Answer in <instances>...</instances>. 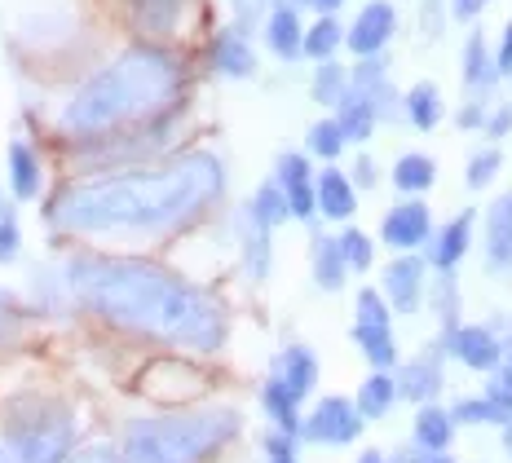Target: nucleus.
Returning a JSON list of instances; mask_svg holds the SVG:
<instances>
[{
	"instance_id": "f257e3e1",
	"label": "nucleus",
	"mask_w": 512,
	"mask_h": 463,
	"mask_svg": "<svg viewBox=\"0 0 512 463\" xmlns=\"http://www.w3.org/2000/svg\"><path fill=\"white\" fill-rule=\"evenodd\" d=\"M67 287L98 318L124 331L181 349L212 353L226 344V314L204 287L151 261L128 256H76L67 261Z\"/></svg>"
},
{
	"instance_id": "f03ea898",
	"label": "nucleus",
	"mask_w": 512,
	"mask_h": 463,
	"mask_svg": "<svg viewBox=\"0 0 512 463\" xmlns=\"http://www.w3.org/2000/svg\"><path fill=\"white\" fill-rule=\"evenodd\" d=\"M226 168L217 155L195 150L164 168L115 172L76 181L49 203V221L71 234H164L221 199Z\"/></svg>"
},
{
	"instance_id": "7ed1b4c3",
	"label": "nucleus",
	"mask_w": 512,
	"mask_h": 463,
	"mask_svg": "<svg viewBox=\"0 0 512 463\" xmlns=\"http://www.w3.org/2000/svg\"><path fill=\"white\" fill-rule=\"evenodd\" d=\"M177 93H181V62L173 53L151 45L128 49L67 102L62 128L80 137H102L111 128L137 124L146 115L173 106Z\"/></svg>"
},
{
	"instance_id": "20e7f679",
	"label": "nucleus",
	"mask_w": 512,
	"mask_h": 463,
	"mask_svg": "<svg viewBox=\"0 0 512 463\" xmlns=\"http://www.w3.org/2000/svg\"><path fill=\"white\" fill-rule=\"evenodd\" d=\"M239 424L243 419L234 406L133 419L124 428L120 459L124 463H204L239 433Z\"/></svg>"
},
{
	"instance_id": "39448f33",
	"label": "nucleus",
	"mask_w": 512,
	"mask_h": 463,
	"mask_svg": "<svg viewBox=\"0 0 512 463\" xmlns=\"http://www.w3.org/2000/svg\"><path fill=\"white\" fill-rule=\"evenodd\" d=\"M0 441L14 450L18 463H62L76 441V419L53 402H23L9 411Z\"/></svg>"
},
{
	"instance_id": "423d86ee",
	"label": "nucleus",
	"mask_w": 512,
	"mask_h": 463,
	"mask_svg": "<svg viewBox=\"0 0 512 463\" xmlns=\"http://www.w3.org/2000/svg\"><path fill=\"white\" fill-rule=\"evenodd\" d=\"M354 340L367 353V362L376 366H393L398 362V344H393V322H389V305L380 292L362 287L358 292V318H354Z\"/></svg>"
},
{
	"instance_id": "0eeeda50",
	"label": "nucleus",
	"mask_w": 512,
	"mask_h": 463,
	"mask_svg": "<svg viewBox=\"0 0 512 463\" xmlns=\"http://www.w3.org/2000/svg\"><path fill=\"white\" fill-rule=\"evenodd\" d=\"M301 433L318 446H349L362 433V415L349 397H323L314 406V415L301 424Z\"/></svg>"
},
{
	"instance_id": "6e6552de",
	"label": "nucleus",
	"mask_w": 512,
	"mask_h": 463,
	"mask_svg": "<svg viewBox=\"0 0 512 463\" xmlns=\"http://www.w3.org/2000/svg\"><path fill=\"white\" fill-rule=\"evenodd\" d=\"M393 27H398V14L384 0H371L362 5V14L354 18V27L345 31V45L358 53V58H376V53L393 40Z\"/></svg>"
},
{
	"instance_id": "1a4fd4ad",
	"label": "nucleus",
	"mask_w": 512,
	"mask_h": 463,
	"mask_svg": "<svg viewBox=\"0 0 512 463\" xmlns=\"http://www.w3.org/2000/svg\"><path fill=\"white\" fill-rule=\"evenodd\" d=\"M274 186L283 190L287 212H292L296 221H309L318 212V203H314V172H309V159L305 155H283Z\"/></svg>"
},
{
	"instance_id": "9d476101",
	"label": "nucleus",
	"mask_w": 512,
	"mask_h": 463,
	"mask_svg": "<svg viewBox=\"0 0 512 463\" xmlns=\"http://www.w3.org/2000/svg\"><path fill=\"white\" fill-rule=\"evenodd\" d=\"M384 296H389V314H415L424 300V261L402 256L384 269Z\"/></svg>"
},
{
	"instance_id": "9b49d317",
	"label": "nucleus",
	"mask_w": 512,
	"mask_h": 463,
	"mask_svg": "<svg viewBox=\"0 0 512 463\" xmlns=\"http://www.w3.org/2000/svg\"><path fill=\"white\" fill-rule=\"evenodd\" d=\"M380 234H384V243H389V247L411 252V247H420V243L433 239V217H429V208H424V203H415V199L398 203V208L384 217Z\"/></svg>"
},
{
	"instance_id": "f8f14e48",
	"label": "nucleus",
	"mask_w": 512,
	"mask_h": 463,
	"mask_svg": "<svg viewBox=\"0 0 512 463\" xmlns=\"http://www.w3.org/2000/svg\"><path fill=\"white\" fill-rule=\"evenodd\" d=\"M446 349H451L464 366H473V371H495V366L504 362V344H499L495 331H486V327L446 331Z\"/></svg>"
},
{
	"instance_id": "ddd939ff",
	"label": "nucleus",
	"mask_w": 512,
	"mask_h": 463,
	"mask_svg": "<svg viewBox=\"0 0 512 463\" xmlns=\"http://www.w3.org/2000/svg\"><path fill=\"white\" fill-rule=\"evenodd\" d=\"M486 265L495 278H512V190L486 212Z\"/></svg>"
},
{
	"instance_id": "4468645a",
	"label": "nucleus",
	"mask_w": 512,
	"mask_h": 463,
	"mask_svg": "<svg viewBox=\"0 0 512 463\" xmlns=\"http://www.w3.org/2000/svg\"><path fill=\"white\" fill-rule=\"evenodd\" d=\"M393 389H398V397H407V402L429 406V397H437V389H442V362H437V349L402 362V371L393 375Z\"/></svg>"
},
{
	"instance_id": "2eb2a0df",
	"label": "nucleus",
	"mask_w": 512,
	"mask_h": 463,
	"mask_svg": "<svg viewBox=\"0 0 512 463\" xmlns=\"http://www.w3.org/2000/svg\"><path fill=\"white\" fill-rule=\"evenodd\" d=\"M270 380H274V384H283V389L292 393L296 402H301V397L314 389V380H318V358L305 349V344H287L279 358H274Z\"/></svg>"
},
{
	"instance_id": "dca6fc26",
	"label": "nucleus",
	"mask_w": 512,
	"mask_h": 463,
	"mask_svg": "<svg viewBox=\"0 0 512 463\" xmlns=\"http://www.w3.org/2000/svg\"><path fill=\"white\" fill-rule=\"evenodd\" d=\"M186 5L190 0H128V18L146 36H173L186 18Z\"/></svg>"
},
{
	"instance_id": "f3484780",
	"label": "nucleus",
	"mask_w": 512,
	"mask_h": 463,
	"mask_svg": "<svg viewBox=\"0 0 512 463\" xmlns=\"http://www.w3.org/2000/svg\"><path fill=\"white\" fill-rule=\"evenodd\" d=\"M468 243H473V212H460V217L446 221L433 239L429 261L437 265V274H451V269L460 265V256L468 252Z\"/></svg>"
},
{
	"instance_id": "a211bd4d",
	"label": "nucleus",
	"mask_w": 512,
	"mask_h": 463,
	"mask_svg": "<svg viewBox=\"0 0 512 463\" xmlns=\"http://www.w3.org/2000/svg\"><path fill=\"white\" fill-rule=\"evenodd\" d=\"M314 203H318V212H323V217H332V221L354 217V208H358L354 181H349L340 168H323V177L314 181Z\"/></svg>"
},
{
	"instance_id": "6ab92c4d",
	"label": "nucleus",
	"mask_w": 512,
	"mask_h": 463,
	"mask_svg": "<svg viewBox=\"0 0 512 463\" xmlns=\"http://www.w3.org/2000/svg\"><path fill=\"white\" fill-rule=\"evenodd\" d=\"M212 67L221 75H230V80H243V75L256 71V53L248 45V36H239V31H221L217 40H212Z\"/></svg>"
},
{
	"instance_id": "aec40b11",
	"label": "nucleus",
	"mask_w": 512,
	"mask_h": 463,
	"mask_svg": "<svg viewBox=\"0 0 512 463\" xmlns=\"http://www.w3.org/2000/svg\"><path fill=\"white\" fill-rule=\"evenodd\" d=\"M336 124H340V133H345V142H367L371 137V128H376V106H371V98H362V93H354L349 89L345 98H340V106H336Z\"/></svg>"
},
{
	"instance_id": "412c9836",
	"label": "nucleus",
	"mask_w": 512,
	"mask_h": 463,
	"mask_svg": "<svg viewBox=\"0 0 512 463\" xmlns=\"http://www.w3.org/2000/svg\"><path fill=\"white\" fill-rule=\"evenodd\" d=\"M464 84H468V93H477V102H482V93H490V84H495V62H490L482 31H473V36L464 40Z\"/></svg>"
},
{
	"instance_id": "4be33fe9",
	"label": "nucleus",
	"mask_w": 512,
	"mask_h": 463,
	"mask_svg": "<svg viewBox=\"0 0 512 463\" xmlns=\"http://www.w3.org/2000/svg\"><path fill=\"white\" fill-rule=\"evenodd\" d=\"M239 247H243V269L252 278H265L270 274V230L261 221H252L248 212L239 217Z\"/></svg>"
},
{
	"instance_id": "5701e85b",
	"label": "nucleus",
	"mask_w": 512,
	"mask_h": 463,
	"mask_svg": "<svg viewBox=\"0 0 512 463\" xmlns=\"http://www.w3.org/2000/svg\"><path fill=\"white\" fill-rule=\"evenodd\" d=\"M314 283L323 287V292H340L345 287V256H340V243L332 239V234H318L314 239Z\"/></svg>"
},
{
	"instance_id": "b1692460",
	"label": "nucleus",
	"mask_w": 512,
	"mask_h": 463,
	"mask_svg": "<svg viewBox=\"0 0 512 463\" xmlns=\"http://www.w3.org/2000/svg\"><path fill=\"white\" fill-rule=\"evenodd\" d=\"M301 40H305V27H301V18H296V9H274V14L265 18V45L279 53V58H296Z\"/></svg>"
},
{
	"instance_id": "393cba45",
	"label": "nucleus",
	"mask_w": 512,
	"mask_h": 463,
	"mask_svg": "<svg viewBox=\"0 0 512 463\" xmlns=\"http://www.w3.org/2000/svg\"><path fill=\"white\" fill-rule=\"evenodd\" d=\"M9 186H14L18 199H36L40 195V159L27 142L9 146Z\"/></svg>"
},
{
	"instance_id": "a878e982",
	"label": "nucleus",
	"mask_w": 512,
	"mask_h": 463,
	"mask_svg": "<svg viewBox=\"0 0 512 463\" xmlns=\"http://www.w3.org/2000/svg\"><path fill=\"white\" fill-rule=\"evenodd\" d=\"M455 437V419L451 411H437V406H420L415 415V446L420 450H446Z\"/></svg>"
},
{
	"instance_id": "bb28decb",
	"label": "nucleus",
	"mask_w": 512,
	"mask_h": 463,
	"mask_svg": "<svg viewBox=\"0 0 512 463\" xmlns=\"http://www.w3.org/2000/svg\"><path fill=\"white\" fill-rule=\"evenodd\" d=\"M261 406H265V415L279 424V433H287V437H296L301 433V415H296V397L283 389V384H274V380H265V389H261Z\"/></svg>"
},
{
	"instance_id": "cd10ccee",
	"label": "nucleus",
	"mask_w": 512,
	"mask_h": 463,
	"mask_svg": "<svg viewBox=\"0 0 512 463\" xmlns=\"http://www.w3.org/2000/svg\"><path fill=\"white\" fill-rule=\"evenodd\" d=\"M393 397H398V389H393V375L376 371V375H367V380H362L354 406H358L362 419H384V415H389V406H393Z\"/></svg>"
},
{
	"instance_id": "c85d7f7f",
	"label": "nucleus",
	"mask_w": 512,
	"mask_h": 463,
	"mask_svg": "<svg viewBox=\"0 0 512 463\" xmlns=\"http://www.w3.org/2000/svg\"><path fill=\"white\" fill-rule=\"evenodd\" d=\"M433 181H437V164L429 155H402L398 164H393V186L407 190V195H420Z\"/></svg>"
},
{
	"instance_id": "c756f323",
	"label": "nucleus",
	"mask_w": 512,
	"mask_h": 463,
	"mask_svg": "<svg viewBox=\"0 0 512 463\" xmlns=\"http://www.w3.org/2000/svg\"><path fill=\"white\" fill-rule=\"evenodd\" d=\"M442 93L433 89V84H415V89L407 93V120L420 128V133H429V128H437V120H442Z\"/></svg>"
},
{
	"instance_id": "7c9ffc66",
	"label": "nucleus",
	"mask_w": 512,
	"mask_h": 463,
	"mask_svg": "<svg viewBox=\"0 0 512 463\" xmlns=\"http://www.w3.org/2000/svg\"><path fill=\"white\" fill-rule=\"evenodd\" d=\"M309 93H314V102H323V106H340V98L349 93V71L340 67V62H318Z\"/></svg>"
},
{
	"instance_id": "2f4dec72",
	"label": "nucleus",
	"mask_w": 512,
	"mask_h": 463,
	"mask_svg": "<svg viewBox=\"0 0 512 463\" xmlns=\"http://www.w3.org/2000/svg\"><path fill=\"white\" fill-rule=\"evenodd\" d=\"M340 40H345V31H340L336 18H318V23L305 31L301 53H309V58H318V62H332V53L340 49Z\"/></svg>"
},
{
	"instance_id": "473e14b6",
	"label": "nucleus",
	"mask_w": 512,
	"mask_h": 463,
	"mask_svg": "<svg viewBox=\"0 0 512 463\" xmlns=\"http://www.w3.org/2000/svg\"><path fill=\"white\" fill-rule=\"evenodd\" d=\"M248 217H252V221H261L265 230H274V225H283L287 217H292V212H287L283 190L274 186V181H270V186H261V190L252 195V203H248Z\"/></svg>"
},
{
	"instance_id": "72a5a7b5",
	"label": "nucleus",
	"mask_w": 512,
	"mask_h": 463,
	"mask_svg": "<svg viewBox=\"0 0 512 463\" xmlns=\"http://www.w3.org/2000/svg\"><path fill=\"white\" fill-rule=\"evenodd\" d=\"M309 150H314L318 159H336L340 150H345V133H340L336 120H318L309 128Z\"/></svg>"
},
{
	"instance_id": "f704fd0d",
	"label": "nucleus",
	"mask_w": 512,
	"mask_h": 463,
	"mask_svg": "<svg viewBox=\"0 0 512 463\" xmlns=\"http://www.w3.org/2000/svg\"><path fill=\"white\" fill-rule=\"evenodd\" d=\"M451 419L455 424H499L504 428V419H499V411L486 402V397H464V402H455Z\"/></svg>"
},
{
	"instance_id": "c9c22d12",
	"label": "nucleus",
	"mask_w": 512,
	"mask_h": 463,
	"mask_svg": "<svg viewBox=\"0 0 512 463\" xmlns=\"http://www.w3.org/2000/svg\"><path fill=\"white\" fill-rule=\"evenodd\" d=\"M455 309H460V292H455V278L451 274H437L433 283V314L455 331Z\"/></svg>"
},
{
	"instance_id": "e433bc0d",
	"label": "nucleus",
	"mask_w": 512,
	"mask_h": 463,
	"mask_svg": "<svg viewBox=\"0 0 512 463\" xmlns=\"http://www.w3.org/2000/svg\"><path fill=\"white\" fill-rule=\"evenodd\" d=\"M499 168H504V159H499V150H482V155H473L468 159V172H464V181L473 190H482L490 186V181L499 177Z\"/></svg>"
},
{
	"instance_id": "4c0bfd02",
	"label": "nucleus",
	"mask_w": 512,
	"mask_h": 463,
	"mask_svg": "<svg viewBox=\"0 0 512 463\" xmlns=\"http://www.w3.org/2000/svg\"><path fill=\"white\" fill-rule=\"evenodd\" d=\"M23 247V230H18V217L9 203H0V265H9Z\"/></svg>"
},
{
	"instance_id": "58836bf2",
	"label": "nucleus",
	"mask_w": 512,
	"mask_h": 463,
	"mask_svg": "<svg viewBox=\"0 0 512 463\" xmlns=\"http://www.w3.org/2000/svg\"><path fill=\"white\" fill-rule=\"evenodd\" d=\"M336 243H340V256H345L349 269H367L371 265V239L362 230H345Z\"/></svg>"
},
{
	"instance_id": "ea45409f",
	"label": "nucleus",
	"mask_w": 512,
	"mask_h": 463,
	"mask_svg": "<svg viewBox=\"0 0 512 463\" xmlns=\"http://www.w3.org/2000/svg\"><path fill=\"white\" fill-rule=\"evenodd\" d=\"M230 9H234V31H239V36H248V31L265 18L270 0H230Z\"/></svg>"
},
{
	"instance_id": "a19ab883",
	"label": "nucleus",
	"mask_w": 512,
	"mask_h": 463,
	"mask_svg": "<svg viewBox=\"0 0 512 463\" xmlns=\"http://www.w3.org/2000/svg\"><path fill=\"white\" fill-rule=\"evenodd\" d=\"M62 463H124L115 450H106V446H89V450H76V455H67Z\"/></svg>"
},
{
	"instance_id": "79ce46f5",
	"label": "nucleus",
	"mask_w": 512,
	"mask_h": 463,
	"mask_svg": "<svg viewBox=\"0 0 512 463\" xmlns=\"http://www.w3.org/2000/svg\"><path fill=\"white\" fill-rule=\"evenodd\" d=\"M490 62H495V75H512V23L504 27V36H499V53Z\"/></svg>"
},
{
	"instance_id": "37998d69",
	"label": "nucleus",
	"mask_w": 512,
	"mask_h": 463,
	"mask_svg": "<svg viewBox=\"0 0 512 463\" xmlns=\"http://www.w3.org/2000/svg\"><path fill=\"white\" fill-rule=\"evenodd\" d=\"M508 133H512V106H499L486 120V137H508Z\"/></svg>"
},
{
	"instance_id": "c03bdc74",
	"label": "nucleus",
	"mask_w": 512,
	"mask_h": 463,
	"mask_svg": "<svg viewBox=\"0 0 512 463\" xmlns=\"http://www.w3.org/2000/svg\"><path fill=\"white\" fill-rule=\"evenodd\" d=\"M486 5H490V0H451V14L460 18V23H473V18L482 14Z\"/></svg>"
},
{
	"instance_id": "a18cd8bd",
	"label": "nucleus",
	"mask_w": 512,
	"mask_h": 463,
	"mask_svg": "<svg viewBox=\"0 0 512 463\" xmlns=\"http://www.w3.org/2000/svg\"><path fill=\"white\" fill-rule=\"evenodd\" d=\"M398 463H455V459L446 455V450H420V446H415V450H407V455H402Z\"/></svg>"
},
{
	"instance_id": "49530a36",
	"label": "nucleus",
	"mask_w": 512,
	"mask_h": 463,
	"mask_svg": "<svg viewBox=\"0 0 512 463\" xmlns=\"http://www.w3.org/2000/svg\"><path fill=\"white\" fill-rule=\"evenodd\" d=\"M455 120H460V128H482L486 124V111H482V102H468L460 115H455Z\"/></svg>"
},
{
	"instance_id": "de8ad7c7",
	"label": "nucleus",
	"mask_w": 512,
	"mask_h": 463,
	"mask_svg": "<svg viewBox=\"0 0 512 463\" xmlns=\"http://www.w3.org/2000/svg\"><path fill=\"white\" fill-rule=\"evenodd\" d=\"M354 181H358V186H367V190H371V186H376V164H371V159H367V155H362V159H358V164H354Z\"/></svg>"
},
{
	"instance_id": "09e8293b",
	"label": "nucleus",
	"mask_w": 512,
	"mask_h": 463,
	"mask_svg": "<svg viewBox=\"0 0 512 463\" xmlns=\"http://www.w3.org/2000/svg\"><path fill=\"white\" fill-rule=\"evenodd\" d=\"M305 5H314V9H318V14H323V18H332V14H336V9H340V5H345V0H305Z\"/></svg>"
},
{
	"instance_id": "8fccbe9b",
	"label": "nucleus",
	"mask_w": 512,
	"mask_h": 463,
	"mask_svg": "<svg viewBox=\"0 0 512 463\" xmlns=\"http://www.w3.org/2000/svg\"><path fill=\"white\" fill-rule=\"evenodd\" d=\"M499 384L512 389V336H508V362H504V371H499Z\"/></svg>"
},
{
	"instance_id": "3c124183",
	"label": "nucleus",
	"mask_w": 512,
	"mask_h": 463,
	"mask_svg": "<svg viewBox=\"0 0 512 463\" xmlns=\"http://www.w3.org/2000/svg\"><path fill=\"white\" fill-rule=\"evenodd\" d=\"M0 318H14V300H9L5 292H0Z\"/></svg>"
},
{
	"instance_id": "603ef678",
	"label": "nucleus",
	"mask_w": 512,
	"mask_h": 463,
	"mask_svg": "<svg viewBox=\"0 0 512 463\" xmlns=\"http://www.w3.org/2000/svg\"><path fill=\"white\" fill-rule=\"evenodd\" d=\"M358 463H389V459H384V455H380V450H367V455H362Z\"/></svg>"
},
{
	"instance_id": "864d4df0",
	"label": "nucleus",
	"mask_w": 512,
	"mask_h": 463,
	"mask_svg": "<svg viewBox=\"0 0 512 463\" xmlns=\"http://www.w3.org/2000/svg\"><path fill=\"white\" fill-rule=\"evenodd\" d=\"M0 463H18V455H14V450H9V446H5V441H0Z\"/></svg>"
},
{
	"instance_id": "5fc2aeb1",
	"label": "nucleus",
	"mask_w": 512,
	"mask_h": 463,
	"mask_svg": "<svg viewBox=\"0 0 512 463\" xmlns=\"http://www.w3.org/2000/svg\"><path fill=\"white\" fill-rule=\"evenodd\" d=\"M270 463H296V455H270Z\"/></svg>"
},
{
	"instance_id": "6e6d98bb",
	"label": "nucleus",
	"mask_w": 512,
	"mask_h": 463,
	"mask_svg": "<svg viewBox=\"0 0 512 463\" xmlns=\"http://www.w3.org/2000/svg\"><path fill=\"white\" fill-rule=\"evenodd\" d=\"M504 441H508V455H512V424L504 428Z\"/></svg>"
}]
</instances>
